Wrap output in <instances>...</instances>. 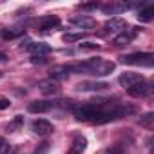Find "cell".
<instances>
[{
  "label": "cell",
  "instance_id": "5b68a950",
  "mask_svg": "<svg viewBox=\"0 0 154 154\" xmlns=\"http://www.w3.org/2000/svg\"><path fill=\"white\" fill-rule=\"evenodd\" d=\"M53 105H54V102H49V100H35V102L29 103L27 109H29V112H33V114H42V112L51 111Z\"/></svg>",
  "mask_w": 154,
  "mask_h": 154
},
{
  "label": "cell",
  "instance_id": "9c48e42d",
  "mask_svg": "<svg viewBox=\"0 0 154 154\" xmlns=\"http://www.w3.org/2000/svg\"><path fill=\"white\" fill-rule=\"evenodd\" d=\"M33 131L38 136H49L53 132V123L47 120H35L33 122Z\"/></svg>",
  "mask_w": 154,
  "mask_h": 154
},
{
  "label": "cell",
  "instance_id": "83f0119b",
  "mask_svg": "<svg viewBox=\"0 0 154 154\" xmlns=\"http://www.w3.org/2000/svg\"><path fill=\"white\" fill-rule=\"evenodd\" d=\"M31 62L33 63H42V62H45V58L44 56H31Z\"/></svg>",
  "mask_w": 154,
  "mask_h": 154
},
{
  "label": "cell",
  "instance_id": "4316f807",
  "mask_svg": "<svg viewBox=\"0 0 154 154\" xmlns=\"http://www.w3.org/2000/svg\"><path fill=\"white\" fill-rule=\"evenodd\" d=\"M47 149H49V147H47V143H42V145H40V150L36 149V152H35V154H45V152H47Z\"/></svg>",
  "mask_w": 154,
  "mask_h": 154
},
{
  "label": "cell",
  "instance_id": "8992f818",
  "mask_svg": "<svg viewBox=\"0 0 154 154\" xmlns=\"http://www.w3.org/2000/svg\"><path fill=\"white\" fill-rule=\"evenodd\" d=\"M138 27H131V29H125V31H122L116 38H114V44L116 45H127V44H131L132 40H134V36L138 35Z\"/></svg>",
  "mask_w": 154,
  "mask_h": 154
},
{
  "label": "cell",
  "instance_id": "5bb4252c",
  "mask_svg": "<svg viewBox=\"0 0 154 154\" xmlns=\"http://www.w3.org/2000/svg\"><path fill=\"white\" fill-rule=\"evenodd\" d=\"M58 24H60V20H58L56 17H53V15L44 17V18H40V20H38V27H40L42 31H49V29L56 27Z\"/></svg>",
  "mask_w": 154,
  "mask_h": 154
},
{
  "label": "cell",
  "instance_id": "2e32d148",
  "mask_svg": "<svg viewBox=\"0 0 154 154\" xmlns=\"http://www.w3.org/2000/svg\"><path fill=\"white\" fill-rule=\"evenodd\" d=\"M152 17H154V8H152V6H145V8L140 9V13H138V20H140V22H150Z\"/></svg>",
  "mask_w": 154,
  "mask_h": 154
},
{
  "label": "cell",
  "instance_id": "f546056e",
  "mask_svg": "<svg viewBox=\"0 0 154 154\" xmlns=\"http://www.w3.org/2000/svg\"><path fill=\"white\" fill-rule=\"evenodd\" d=\"M0 143H4V140H2V138H0Z\"/></svg>",
  "mask_w": 154,
  "mask_h": 154
},
{
  "label": "cell",
  "instance_id": "e0dca14e",
  "mask_svg": "<svg viewBox=\"0 0 154 154\" xmlns=\"http://www.w3.org/2000/svg\"><path fill=\"white\" fill-rule=\"evenodd\" d=\"M24 125V116H15L11 122H9V125H8V131L9 132H17L20 127Z\"/></svg>",
  "mask_w": 154,
  "mask_h": 154
},
{
  "label": "cell",
  "instance_id": "30bf717a",
  "mask_svg": "<svg viewBox=\"0 0 154 154\" xmlns=\"http://www.w3.org/2000/svg\"><path fill=\"white\" fill-rule=\"evenodd\" d=\"M71 24L72 26H76L78 29H93V27H96V20L94 18H91V17H74L72 20H71Z\"/></svg>",
  "mask_w": 154,
  "mask_h": 154
},
{
  "label": "cell",
  "instance_id": "9a60e30c",
  "mask_svg": "<svg viewBox=\"0 0 154 154\" xmlns=\"http://www.w3.org/2000/svg\"><path fill=\"white\" fill-rule=\"evenodd\" d=\"M67 74H69V67L67 65H58V67H53L51 69V78L56 80V82L67 78Z\"/></svg>",
  "mask_w": 154,
  "mask_h": 154
},
{
  "label": "cell",
  "instance_id": "d6986e66",
  "mask_svg": "<svg viewBox=\"0 0 154 154\" xmlns=\"http://www.w3.org/2000/svg\"><path fill=\"white\" fill-rule=\"evenodd\" d=\"M82 38H84V33H67V35H63V42H67V44L78 42V40H82Z\"/></svg>",
  "mask_w": 154,
  "mask_h": 154
},
{
  "label": "cell",
  "instance_id": "6da1fadb",
  "mask_svg": "<svg viewBox=\"0 0 154 154\" xmlns=\"http://www.w3.org/2000/svg\"><path fill=\"white\" fill-rule=\"evenodd\" d=\"M114 67L116 65L112 62L100 60V58H91V60H85L84 63L69 67V71H80V72H87V74H94V76H107L114 71Z\"/></svg>",
  "mask_w": 154,
  "mask_h": 154
},
{
  "label": "cell",
  "instance_id": "ac0fdd59",
  "mask_svg": "<svg viewBox=\"0 0 154 154\" xmlns=\"http://www.w3.org/2000/svg\"><path fill=\"white\" fill-rule=\"evenodd\" d=\"M140 125H141V127H147V129H150V127L154 125V114H152V112H147V114H143V116L140 118Z\"/></svg>",
  "mask_w": 154,
  "mask_h": 154
},
{
  "label": "cell",
  "instance_id": "f1b7e54d",
  "mask_svg": "<svg viewBox=\"0 0 154 154\" xmlns=\"http://www.w3.org/2000/svg\"><path fill=\"white\" fill-rule=\"evenodd\" d=\"M6 60H8V54L0 51V63H2V62H6Z\"/></svg>",
  "mask_w": 154,
  "mask_h": 154
},
{
  "label": "cell",
  "instance_id": "ffe728a7",
  "mask_svg": "<svg viewBox=\"0 0 154 154\" xmlns=\"http://www.w3.org/2000/svg\"><path fill=\"white\" fill-rule=\"evenodd\" d=\"M20 35H22V31H13V29H4L2 31V38L4 40H13V38L20 36Z\"/></svg>",
  "mask_w": 154,
  "mask_h": 154
},
{
  "label": "cell",
  "instance_id": "8fae6325",
  "mask_svg": "<svg viewBox=\"0 0 154 154\" xmlns=\"http://www.w3.org/2000/svg\"><path fill=\"white\" fill-rule=\"evenodd\" d=\"M125 27H127V22L123 20V18H120V17H114V18H111L107 24H105V29L109 31V33H122V31H125Z\"/></svg>",
  "mask_w": 154,
  "mask_h": 154
},
{
  "label": "cell",
  "instance_id": "4dcf8cb0",
  "mask_svg": "<svg viewBox=\"0 0 154 154\" xmlns=\"http://www.w3.org/2000/svg\"><path fill=\"white\" fill-rule=\"evenodd\" d=\"M0 76H2V72H0Z\"/></svg>",
  "mask_w": 154,
  "mask_h": 154
},
{
  "label": "cell",
  "instance_id": "7402d4cb",
  "mask_svg": "<svg viewBox=\"0 0 154 154\" xmlns=\"http://www.w3.org/2000/svg\"><path fill=\"white\" fill-rule=\"evenodd\" d=\"M80 49H82V51H94V49H98V44L85 42V44H80Z\"/></svg>",
  "mask_w": 154,
  "mask_h": 154
},
{
  "label": "cell",
  "instance_id": "4fadbf2b",
  "mask_svg": "<svg viewBox=\"0 0 154 154\" xmlns=\"http://www.w3.org/2000/svg\"><path fill=\"white\" fill-rule=\"evenodd\" d=\"M85 147H87V140H85L84 136H76L67 154H84V150H85Z\"/></svg>",
  "mask_w": 154,
  "mask_h": 154
},
{
  "label": "cell",
  "instance_id": "7a4b0ae2",
  "mask_svg": "<svg viewBox=\"0 0 154 154\" xmlns=\"http://www.w3.org/2000/svg\"><path fill=\"white\" fill-rule=\"evenodd\" d=\"M122 62L129 63V65H145V67H150L152 62H154V54H150V53H132V54L122 56Z\"/></svg>",
  "mask_w": 154,
  "mask_h": 154
},
{
  "label": "cell",
  "instance_id": "ba28073f",
  "mask_svg": "<svg viewBox=\"0 0 154 154\" xmlns=\"http://www.w3.org/2000/svg\"><path fill=\"white\" fill-rule=\"evenodd\" d=\"M38 89H40L42 94H47L49 96V94H56L60 91V84L56 80H53V78H47V80H42L38 84Z\"/></svg>",
  "mask_w": 154,
  "mask_h": 154
},
{
  "label": "cell",
  "instance_id": "484cf974",
  "mask_svg": "<svg viewBox=\"0 0 154 154\" xmlns=\"http://www.w3.org/2000/svg\"><path fill=\"white\" fill-rule=\"evenodd\" d=\"M9 152V145L4 141V143H0V154H8Z\"/></svg>",
  "mask_w": 154,
  "mask_h": 154
},
{
  "label": "cell",
  "instance_id": "3957f363",
  "mask_svg": "<svg viewBox=\"0 0 154 154\" xmlns=\"http://www.w3.org/2000/svg\"><path fill=\"white\" fill-rule=\"evenodd\" d=\"M127 93H129L131 96H134V98H143V96H149V94L152 93V85H150L149 82L141 80L140 84H136V85L129 87V89H127Z\"/></svg>",
  "mask_w": 154,
  "mask_h": 154
},
{
  "label": "cell",
  "instance_id": "44dd1931",
  "mask_svg": "<svg viewBox=\"0 0 154 154\" xmlns=\"http://www.w3.org/2000/svg\"><path fill=\"white\" fill-rule=\"evenodd\" d=\"M56 105H60V107H63V109H69V111H74L76 107H78L72 100H58V102H56Z\"/></svg>",
  "mask_w": 154,
  "mask_h": 154
},
{
  "label": "cell",
  "instance_id": "d4e9b609",
  "mask_svg": "<svg viewBox=\"0 0 154 154\" xmlns=\"http://www.w3.org/2000/svg\"><path fill=\"white\" fill-rule=\"evenodd\" d=\"M96 8H98L96 2H93V4H82L80 6V9H84V11H91V9H96Z\"/></svg>",
  "mask_w": 154,
  "mask_h": 154
},
{
  "label": "cell",
  "instance_id": "7c38bea8",
  "mask_svg": "<svg viewBox=\"0 0 154 154\" xmlns=\"http://www.w3.org/2000/svg\"><path fill=\"white\" fill-rule=\"evenodd\" d=\"M109 85L105 82H82V84L76 85V89H78V91H103Z\"/></svg>",
  "mask_w": 154,
  "mask_h": 154
},
{
  "label": "cell",
  "instance_id": "603a6c76",
  "mask_svg": "<svg viewBox=\"0 0 154 154\" xmlns=\"http://www.w3.org/2000/svg\"><path fill=\"white\" fill-rule=\"evenodd\" d=\"M103 154H123V149H122L120 145H112V147H109Z\"/></svg>",
  "mask_w": 154,
  "mask_h": 154
},
{
  "label": "cell",
  "instance_id": "277c9868",
  "mask_svg": "<svg viewBox=\"0 0 154 154\" xmlns=\"http://www.w3.org/2000/svg\"><path fill=\"white\" fill-rule=\"evenodd\" d=\"M143 80V76L140 74V72H123L120 78H118V82H120V85L122 87H132V85H136V84H140Z\"/></svg>",
  "mask_w": 154,
  "mask_h": 154
},
{
  "label": "cell",
  "instance_id": "cb8c5ba5",
  "mask_svg": "<svg viewBox=\"0 0 154 154\" xmlns=\"http://www.w3.org/2000/svg\"><path fill=\"white\" fill-rule=\"evenodd\" d=\"M9 103H11V102H9V100H8L6 96H0V111L8 109V107H9Z\"/></svg>",
  "mask_w": 154,
  "mask_h": 154
},
{
  "label": "cell",
  "instance_id": "52a82bcc",
  "mask_svg": "<svg viewBox=\"0 0 154 154\" xmlns=\"http://www.w3.org/2000/svg\"><path fill=\"white\" fill-rule=\"evenodd\" d=\"M24 49H29L33 53V56H42V54H47L51 51V47L47 44H42V42H27V44H22Z\"/></svg>",
  "mask_w": 154,
  "mask_h": 154
}]
</instances>
